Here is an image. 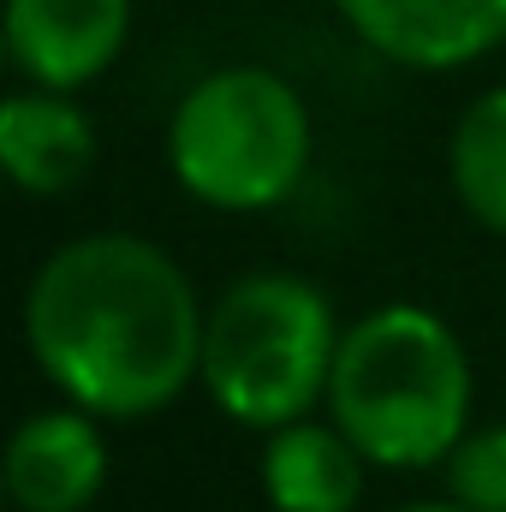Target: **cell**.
I'll return each mask as SVG.
<instances>
[{
  "label": "cell",
  "instance_id": "1",
  "mask_svg": "<svg viewBox=\"0 0 506 512\" xmlns=\"http://www.w3.org/2000/svg\"><path fill=\"white\" fill-rule=\"evenodd\" d=\"M209 310L191 274L137 233H90L48 256L24 292V346L66 405L137 423L203 382Z\"/></svg>",
  "mask_w": 506,
  "mask_h": 512
},
{
  "label": "cell",
  "instance_id": "2",
  "mask_svg": "<svg viewBox=\"0 0 506 512\" xmlns=\"http://www.w3.org/2000/svg\"><path fill=\"white\" fill-rule=\"evenodd\" d=\"M328 417L381 471H429L471 429L465 340L423 304H381L340 334Z\"/></svg>",
  "mask_w": 506,
  "mask_h": 512
},
{
  "label": "cell",
  "instance_id": "3",
  "mask_svg": "<svg viewBox=\"0 0 506 512\" xmlns=\"http://www.w3.org/2000/svg\"><path fill=\"white\" fill-rule=\"evenodd\" d=\"M340 322L328 292L292 268H256L209 304L203 387L221 417L245 429H286L328 405Z\"/></svg>",
  "mask_w": 506,
  "mask_h": 512
},
{
  "label": "cell",
  "instance_id": "4",
  "mask_svg": "<svg viewBox=\"0 0 506 512\" xmlns=\"http://www.w3.org/2000/svg\"><path fill=\"white\" fill-rule=\"evenodd\" d=\"M316 155V120L292 78L274 66L203 72L167 120V167L185 197L221 215L280 209Z\"/></svg>",
  "mask_w": 506,
  "mask_h": 512
},
{
  "label": "cell",
  "instance_id": "5",
  "mask_svg": "<svg viewBox=\"0 0 506 512\" xmlns=\"http://www.w3.org/2000/svg\"><path fill=\"white\" fill-rule=\"evenodd\" d=\"M137 0H6V60L36 90H90L126 54Z\"/></svg>",
  "mask_w": 506,
  "mask_h": 512
},
{
  "label": "cell",
  "instance_id": "6",
  "mask_svg": "<svg viewBox=\"0 0 506 512\" xmlns=\"http://www.w3.org/2000/svg\"><path fill=\"white\" fill-rule=\"evenodd\" d=\"M340 24L387 66L465 72L506 48V0H334Z\"/></svg>",
  "mask_w": 506,
  "mask_h": 512
},
{
  "label": "cell",
  "instance_id": "7",
  "mask_svg": "<svg viewBox=\"0 0 506 512\" xmlns=\"http://www.w3.org/2000/svg\"><path fill=\"white\" fill-rule=\"evenodd\" d=\"M6 501L18 512H84L108 483L102 417L78 405L30 411L6 441Z\"/></svg>",
  "mask_w": 506,
  "mask_h": 512
},
{
  "label": "cell",
  "instance_id": "8",
  "mask_svg": "<svg viewBox=\"0 0 506 512\" xmlns=\"http://www.w3.org/2000/svg\"><path fill=\"white\" fill-rule=\"evenodd\" d=\"M102 137L72 90H12L0 102V167L24 197H66L90 179Z\"/></svg>",
  "mask_w": 506,
  "mask_h": 512
},
{
  "label": "cell",
  "instance_id": "9",
  "mask_svg": "<svg viewBox=\"0 0 506 512\" xmlns=\"http://www.w3.org/2000/svg\"><path fill=\"white\" fill-rule=\"evenodd\" d=\"M370 459L358 441L328 417H298L286 429H268L262 441V495L268 512H358Z\"/></svg>",
  "mask_w": 506,
  "mask_h": 512
},
{
  "label": "cell",
  "instance_id": "10",
  "mask_svg": "<svg viewBox=\"0 0 506 512\" xmlns=\"http://www.w3.org/2000/svg\"><path fill=\"white\" fill-rule=\"evenodd\" d=\"M447 179L465 215L506 239V84L465 102L447 137Z\"/></svg>",
  "mask_w": 506,
  "mask_h": 512
},
{
  "label": "cell",
  "instance_id": "11",
  "mask_svg": "<svg viewBox=\"0 0 506 512\" xmlns=\"http://www.w3.org/2000/svg\"><path fill=\"white\" fill-rule=\"evenodd\" d=\"M447 501L465 512H506V423L465 429V441L447 453Z\"/></svg>",
  "mask_w": 506,
  "mask_h": 512
},
{
  "label": "cell",
  "instance_id": "12",
  "mask_svg": "<svg viewBox=\"0 0 506 512\" xmlns=\"http://www.w3.org/2000/svg\"><path fill=\"white\" fill-rule=\"evenodd\" d=\"M399 512H465L459 501H423V507H399Z\"/></svg>",
  "mask_w": 506,
  "mask_h": 512
}]
</instances>
